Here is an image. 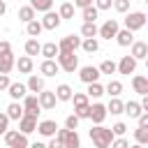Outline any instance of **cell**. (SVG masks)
Here are the masks:
<instances>
[{
  "instance_id": "6da1fadb",
  "label": "cell",
  "mask_w": 148,
  "mask_h": 148,
  "mask_svg": "<svg viewBox=\"0 0 148 148\" xmlns=\"http://www.w3.org/2000/svg\"><path fill=\"white\" fill-rule=\"evenodd\" d=\"M90 139H92L95 148H109L111 141H113V134H111V130L104 127V125H92V127H90Z\"/></svg>"
},
{
  "instance_id": "7a4b0ae2",
  "label": "cell",
  "mask_w": 148,
  "mask_h": 148,
  "mask_svg": "<svg viewBox=\"0 0 148 148\" xmlns=\"http://www.w3.org/2000/svg\"><path fill=\"white\" fill-rule=\"evenodd\" d=\"M69 102H74V116H76L79 120L88 118V106H90V99H88V95H86V92H74Z\"/></svg>"
},
{
  "instance_id": "3957f363",
  "label": "cell",
  "mask_w": 148,
  "mask_h": 148,
  "mask_svg": "<svg viewBox=\"0 0 148 148\" xmlns=\"http://www.w3.org/2000/svg\"><path fill=\"white\" fill-rule=\"evenodd\" d=\"M146 21H148L146 12H127V16H125V30L136 32V30H141L146 25Z\"/></svg>"
},
{
  "instance_id": "277c9868",
  "label": "cell",
  "mask_w": 148,
  "mask_h": 148,
  "mask_svg": "<svg viewBox=\"0 0 148 148\" xmlns=\"http://www.w3.org/2000/svg\"><path fill=\"white\" fill-rule=\"evenodd\" d=\"M56 62H58V67L62 69V72H74V69H79V56L76 53H58L56 56Z\"/></svg>"
},
{
  "instance_id": "5b68a950",
  "label": "cell",
  "mask_w": 148,
  "mask_h": 148,
  "mask_svg": "<svg viewBox=\"0 0 148 148\" xmlns=\"http://www.w3.org/2000/svg\"><path fill=\"white\" fill-rule=\"evenodd\" d=\"M5 143H7L9 148H28V146H30L28 136L21 134L18 130H7V132H5Z\"/></svg>"
},
{
  "instance_id": "8992f818",
  "label": "cell",
  "mask_w": 148,
  "mask_h": 148,
  "mask_svg": "<svg viewBox=\"0 0 148 148\" xmlns=\"http://www.w3.org/2000/svg\"><path fill=\"white\" fill-rule=\"evenodd\" d=\"M21 106H23V116H32V118H39L42 109H39V102H37V95H25L21 99Z\"/></svg>"
},
{
  "instance_id": "52a82bcc",
  "label": "cell",
  "mask_w": 148,
  "mask_h": 148,
  "mask_svg": "<svg viewBox=\"0 0 148 148\" xmlns=\"http://www.w3.org/2000/svg\"><path fill=\"white\" fill-rule=\"evenodd\" d=\"M76 49H81V37H76V35H65L58 42V51H62V53H76Z\"/></svg>"
},
{
  "instance_id": "ba28073f",
  "label": "cell",
  "mask_w": 148,
  "mask_h": 148,
  "mask_svg": "<svg viewBox=\"0 0 148 148\" xmlns=\"http://www.w3.org/2000/svg\"><path fill=\"white\" fill-rule=\"evenodd\" d=\"M118 30H120L118 21H116V18H106V21H104V23L97 28V35H99L102 39H113Z\"/></svg>"
},
{
  "instance_id": "9c48e42d",
  "label": "cell",
  "mask_w": 148,
  "mask_h": 148,
  "mask_svg": "<svg viewBox=\"0 0 148 148\" xmlns=\"http://www.w3.org/2000/svg\"><path fill=\"white\" fill-rule=\"evenodd\" d=\"M106 116H109V113H106V106H104V104L95 102V104H90V106H88V118L92 120V125H102Z\"/></svg>"
},
{
  "instance_id": "30bf717a",
  "label": "cell",
  "mask_w": 148,
  "mask_h": 148,
  "mask_svg": "<svg viewBox=\"0 0 148 148\" xmlns=\"http://www.w3.org/2000/svg\"><path fill=\"white\" fill-rule=\"evenodd\" d=\"M99 76H102V74H99V69H97V67H92V65H86V67H81V69H79V79H81L86 86H88V83H97V81H99Z\"/></svg>"
},
{
  "instance_id": "8fae6325",
  "label": "cell",
  "mask_w": 148,
  "mask_h": 148,
  "mask_svg": "<svg viewBox=\"0 0 148 148\" xmlns=\"http://www.w3.org/2000/svg\"><path fill=\"white\" fill-rule=\"evenodd\" d=\"M37 102H39V109H44V111H51V109H56V95H53V90H42L39 95H37Z\"/></svg>"
},
{
  "instance_id": "7c38bea8",
  "label": "cell",
  "mask_w": 148,
  "mask_h": 148,
  "mask_svg": "<svg viewBox=\"0 0 148 148\" xmlns=\"http://www.w3.org/2000/svg\"><path fill=\"white\" fill-rule=\"evenodd\" d=\"M116 72L118 74H134L136 72V60L132 56H123L120 62H116Z\"/></svg>"
},
{
  "instance_id": "4fadbf2b",
  "label": "cell",
  "mask_w": 148,
  "mask_h": 148,
  "mask_svg": "<svg viewBox=\"0 0 148 148\" xmlns=\"http://www.w3.org/2000/svg\"><path fill=\"white\" fill-rule=\"evenodd\" d=\"M7 92H9L12 102H21V99L28 95V88H25V83H21V81H12L9 88H7Z\"/></svg>"
},
{
  "instance_id": "5bb4252c",
  "label": "cell",
  "mask_w": 148,
  "mask_h": 148,
  "mask_svg": "<svg viewBox=\"0 0 148 148\" xmlns=\"http://www.w3.org/2000/svg\"><path fill=\"white\" fill-rule=\"evenodd\" d=\"M39 23H42V28H44V30H56L62 21H60L58 12H53V9H51V12H46V14L39 18Z\"/></svg>"
},
{
  "instance_id": "9a60e30c",
  "label": "cell",
  "mask_w": 148,
  "mask_h": 148,
  "mask_svg": "<svg viewBox=\"0 0 148 148\" xmlns=\"http://www.w3.org/2000/svg\"><path fill=\"white\" fill-rule=\"evenodd\" d=\"M37 132L42 134V136H56V132H58V123L56 120H37Z\"/></svg>"
},
{
  "instance_id": "2e32d148",
  "label": "cell",
  "mask_w": 148,
  "mask_h": 148,
  "mask_svg": "<svg viewBox=\"0 0 148 148\" xmlns=\"http://www.w3.org/2000/svg\"><path fill=\"white\" fill-rule=\"evenodd\" d=\"M18 132L21 134H32V132H37V118H32V116H23L21 120H18Z\"/></svg>"
},
{
  "instance_id": "e0dca14e",
  "label": "cell",
  "mask_w": 148,
  "mask_h": 148,
  "mask_svg": "<svg viewBox=\"0 0 148 148\" xmlns=\"http://www.w3.org/2000/svg\"><path fill=\"white\" fill-rule=\"evenodd\" d=\"M25 88H28V92H30V95H39V92L44 90V76H37V74H30V79H28V83H25Z\"/></svg>"
},
{
  "instance_id": "ac0fdd59",
  "label": "cell",
  "mask_w": 148,
  "mask_h": 148,
  "mask_svg": "<svg viewBox=\"0 0 148 148\" xmlns=\"http://www.w3.org/2000/svg\"><path fill=\"white\" fill-rule=\"evenodd\" d=\"M132 88H134V92H139L141 97L148 95V76H143V74H134V76H132Z\"/></svg>"
},
{
  "instance_id": "d6986e66",
  "label": "cell",
  "mask_w": 148,
  "mask_h": 148,
  "mask_svg": "<svg viewBox=\"0 0 148 148\" xmlns=\"http://www.w3.org/2000/svg\"><path fill=\"white\" fill-rule=\"evenodd\" d=\"M130 56H132L136 62H139V60H143V58L148 56V44H146V42H136V39H134V42H132V51H130Z\"/></svg>"
},
{
  "instance_id": "ffe728a7",
  "label": "cell",
  "mask_w": 148,
  "mask_h": 148,
  "mask_svg": "<svg viewBox=\"0 0 148 148\" xmlns=\"http://www.w3.org/2000/svg\"><path fill=\"white\" fill-rule=\"evenodd\" d=\"M58 72H60V67H58L56 60H42V65H39V74L42 76H56Z\"/></svg>"
},
{
  "instance_id": "44dd1931",
  "label": "cell",
  "mask_w": 148,
  "mask_h": 148,
  "mask_svg": "<svg viewBox=\"0 0 148 148\" xmlns=\"http://www.w3.org/2000/svg\"><path fill=\"white\" fill-rule=\"evenodd\" d=\"M53 95H56V99H58V102H69V99H72V95H74V90H72V86L60 83V86L53 90Z\"/></svg>"
},
{
  "instance_id": "7402d4cb",
  "label": "cell",
  "mask_w": 148,
  "mask_h": 148,
  "mask_svg": "<svg viewBox=\"0 0 148 148\" xmlns=\"http://www.w3.org/2000/svg\"><path fill=\"white\" fill-rule=\"evenodd\" d=\"M39 53L44 56V60H56V56H58L60 51H58V44H56V42H46V44H42Z\"/></svg>"
},
{
  "instance_id": "603a6c76",
  "label": "cell",
  "mask_w": 148,
  "mask_h": 148,
  "mask_svg": "<svg viewBox=\"0 0 148 148\" xmlns=\"http://www.w3.org/2000/svg\"><path fill=\"white\" fill-rule=\"evenodd\" d=\"M14 67H16L21 74H30V72H32V67H35V62H32V58H28V56H21V58L14 62Z\"/></svg>"
},
{
  "instance_id": "cb8c5ba5",
  "label": "cell",
  "mask_w": 148,
  "mask_h": 148,
  "mask_svg": "<svg viewBox=\"0 0 148 148\" xmlns=\"http://www.w3.org/2000/svg\"><path fill=\"white\" fill-rule=\"evenodd\" d=\"M104 106H106V113H111V116H120V113H123L125 102H123L120 97H111V99H109V104H104Z\"/></svg>"
},
{
  "instance_id": "d4e9b609",
  "label": "cell",
  "mask_w": 148,
  "mask_h": 148,
  "mask_svg": "<svg viewBox=\"0 0 148 148\" xmlns=\"http://www.w3.org/2000/svg\"><path fill=\"white\" fill-rule=\"evenodd\" d=\"M5 116H7L9 120H21V118H23V106H21V102H12V104L7 106V111H5Z\"/></svg>"
},
{
  "instance_id": "484cf974",
  "label": "cell",
  "mask_w": 148,
  "mask_h": 148,
  "mask_svg": "<svg viewBox=\"0 0 148 148\" xmlns=\"http://www.w3.org/2000/svg\"><path fill=\"white\" fill-rule=\"evenodd\" d=\"M62 148H81V139L76 130H67V136L62 139Z\"/></svg>"
},
{
  "instance_id": "4316f807",
  "label": "cell",
  "mask_w": 148,
  "mask_h": 148,
  "mask_svg": "<svg viewBox=\"0 0 148 148\" xmlns=\"http://www.w3.org/2000/svg\"><path fill=\"white\" fill-rule=\"evenodd\" d=\"M113 39H116L120 46H132V42H134V32H130V30H125V28H123V30H118V32H116V37H113Z\"/></svg>"
},
{
  "instance_id": "83f0119b",
  "label": "cell",
  "mask_w": 148,
  "mask_h": 148,
  "mask_svg": "<svg viewBox=\"0 0 148 148\" xmlns=\"http://www.w3.org/2000/svg\"><path fill=\"white\" fill-rule=\"evenodd\" d=\"M37 12L30 7V5H23V7H18V21H23V23H30V21H35L37 16H35Z\"/></svg>"
},
{
  "instance_id": "f1b7e54d",
  "label": "cell",
  "mask_w": 148,
  "mask_h": 148,
  "mask_svg": "<svg viewBox=\"0 0 148 148\" xmlns=\"http://www.w3.org/2000/svg\"><path fill=\"white\" fill-rule=\"evenodd\" d=\"M81 18H83V23H95V21L99 18V12L95 9V5L83 7V9H81Z\"/></svg>"
},
{
  "instance_id": "f546056e",
  "label": "cell",
  "mask_w": 148,
  "mask_h": 148,
  "mask_svg": "<svg viewBox=\"0 0 148 148\" xmlns=\"http://www.w3.org/2000/svg\"><path fill=\"white\" fill-rule=\"evenodd\" d=\"M104 92H106L109 97H120V92H123V83H120L118 79H111V81L106 83Z\"/></svg>"
},
{
  "instance_id": "4dcf8cb0",
  "label": "cell",
  "mask_w": 148,
  "mask_h": 148,
  "mask_svg": "<svg viewBox=\"0 0 148 148\" xmlns=\"http://www.w3.org/2000/svg\"><path fill=\"white\" fill-rule=\"evenodd\" d=\"M123 113H127L130 118H139L143 111H141V106H139V102H134V99H130V102H125V106H123Z\"/></svg>"
},
{
  "instance_id": "1f68e13d",
  "label": "cell",
  "mask_w": 148,
  "mask_h": 148,
  "mask_svg": "<svg viewBox=\"0 0 148 148\" xmlns=\"http://www.w3.org/2000/svg\"><path fill=\"white\" fill-rule=\"evenodd\" d=\"M30 7H32L35 12L46 14V12H51V9H53V0H30Z\"/></svg>"
},
{
  "instance_id": "d6a6232c",
  "label": "cell",
  "mask_w": 148,
  "mask_h": 148,
  "mask_svg": "<svg viewBox=\"0 0 148 148\" xmlns=\"http://www.w3.org/2000/svg\"><path fill=\"white\" fill-rule=\"evenodd\" d=\"M58 16H60V21H69V18H74V5H72V2H62L60 9H58Z\"/></svg>"
},
{
  "instance_id": "836d02e7",
  "label": "cell",
  "mask_w": 148,
  "mask_h": 148,
  "mask_svg": "<svg viewBox=\"0 0 148 148\" xmlns=\"http://www.w3.org/2000/svg\"><path fill=\"white\" fill-rule=\"evenodd\" d=\"M86 95H88V99H97V97H102V95H104V86H102L99 81H97V83H88Z\"/></svg>"
},
{
  "instance_id": "e575fe53",
  "label": "cell",
  "mask_w": 148,
  "mask_h": 148,
  "mask_svg": "<svg viewBox=\"0 0 148 148\" xmlns=\"http://www.w3.org/2000/svg\"><path fill=\"white\" fill-rule=\"evenodd\" d=\"M14 62H16V58H14V53H9V56H5V58H0V74H9V72L14 69Z\"/></svg>"
},
{
  "instance_id": "d590c367",
  "label": "cell",
  "mask_w": 148,
  "mask_h": 148,
  "mask_svg": "<svg viewBox=\"0 0 148 148\" xmlns=\"http://www.w3.org/2000/svg\"><path fill=\"white\" fill-rule=\"evenodd\" d=\"M81 49H83L86 53H97V51H99V42H97V37L81 39Z\"/></svg>"
},
{
  "instance_id": "8d00e7d4",
  "label": "cell",
  "mask_w": 148,
  "mask_h": 148,
  "mask_svg": "<svg viewBox=\"0 0 148 148\" xmlns=\"http://www.w3.org/2000/svg\"><path fill=\"white\" fill-rule=\"evenodd\" d=\"M23 49H25V56H28V58H32V56H37V53H39L42 44H39L35 37H30V39L25 42V46H23Z\"/></svg>"
},
{
  "instance_id": "74e56055",
  "label": "cell",
  "mask_w": 148,
  "mask_h": 148,
  "mask_svg": "<svg viewBox=\"0 0 148 148\" xmlns=\"http://www.w3.org/2000/svg\"><path fill=\"white\" fill-rule=\"evenodd\" d=\"M42 30H44V28H42V23H39L37 18H35V21H30V23H25V32H28L30 37H35V39L42 35Z\"/></svg>"
},
{
  "instance_id": "f35d334b",
  "label": "cell",
  "mask_w": 148,
  "mask_h": 148,
  "mask_svg": "<svg viewBox=\"0 0 148 148\" xmlns=\"http://www.w3.org/2000/svg\"><path fill=\"white\" fill-rule=\"evenodd\" d=\"M90 37H97V25L95 23H83L81 25V39H90Z\"/></svg>"
},
{
  "instance_id": "ab89813d",
  "label": "cell",
  "mask_w": 148,
  "mask_h": 148,
  "mask_svg": "<svg viewBox=\"0 0 148 148\" xmlns=\"http://www.w3.org/2000/svg\"><path fill=\"white\" fill-rule=\"evenodd\" d=\"M97 69H99V74H109L111 76V74H116V62L111 58H106V60H102V65Z\"/></svg>"
},
{
  "instance_id": "60d3db41",
  "label": "cell",
  "mask_w": 148,
  "mask_h": 148,
  "mask_svg": "<svg viewBox=\"0 0 148 148\" xmlns=\"http://www.w3.org/2000/svg\"><path fill=\"white\" fill-rule=\"evenodd\" d=\"M134 141L139 146H146L148 143V127H136L134 130Z\"/></svg>"
},
{
  "instance_id": "b9f144b4",
  "label": "cell",
  "mask_w": 148,
  "mask_h": 148,
  "mask_svg": "<svg viewBox=\"0 0 148 148\" xmlns=\"http://www.w3.org/2000/svg\"><path fill=\"white\" fill-rule=\"evenodd\" d=\"M130 2H132V0H113L111 7H113L116 12H120V14H127V12H130Z\"/></svg>"
},
{
  "instance_id": "7bdbcfd3",
  "label": "cell",
  "mask_w": 148,
  "mask_h": 148,
  "mask_svg": "<svg viewBox=\"0 0 148 148\" xmlns=\"http://www.w3.org/2000/svg\"><path fill=\"white\" fill-rule=\"evenodd\" d=\"M109 130H111V134H113V136H125L127 125H125V123H116V125H113V127H109Z\"/></svg>"
},
{
  "instance_id": "ee69618b",
  "label": "cell",
  "mask_w": 148,
  "mask_h": 148,
  "mask_svg": "<svg viewBox=\"0 0 148 148\" xmlns=\"http://www.w3.org/2000/svg\"><path fill=\"white\" fill-rule=\"evenodd\" d=\"M109 148H130V141L125 136H113V141H111Z\"/></svg>"
},
{
  "instance_id": "f6af8a7d",
  "label": "cell",
  "mask_w": 148,
  "mask_h": 148,
  "mask_svg": "<svg viewBox=\"0 0 148 148\" xmlns=\"http://www.w3.org/2000/svg\"><path fill=\"white\" fill-rule=\"evenodd\" d=\"M79 127V118L74 116V113H69L67 118H65V130H76Z\"/></svg>"
},
{
  "instance_id": "bcb514c9",
  "label": "cell",
  "mask_w": 148,
  "mask_h": 148,
  "mask_svg": "<svg viewBox=\"0 0 148 148\" xmlns=\"http://www.w3.org/2000/svg\"><path fill=\"white\" fill-rule=\"evenodd\" d=\"M95 2V9L97 12H106V9H111V5H113V0H92Z\"/></svg>"
},
{
  "instance_id": "7dc6e473",
  "label": "cell",
  "mask_w": 148,
  "mask_h": 148,
  "mask_svg": "<svg viewBox=\"0 0 148 148\" xmlns=\"http://www.w3.org/2000/svg\"><path fill=\"white\" fill-rule=\"evenodd\" d=\"M9 53H12V44L2 39V42H0V58H5V56H9Z\"/></svg>"
},
{
  "instance_id": "c3c4849f",
  "label": "cell",
  "mask_w": 148,
  "mask_h": 148,
  "mask_svg": "<svg viewBox=\"0 0 148 148\" xmlns=\"http://www.w3.org/2000/svg\"><path fill=\"white\" fill-rule=\"evenodd\" d=\"M7 130H9V118L5 113H0V134H5Z\"/></svg>"
},
{
  "instance_id": "681fc988",
  "label": "cell",
  "mask_w": 148,
  "mask_h": 148,
  "mask_svg": "<svg viewBox=\"0 0 148 148\" xmlns=\"http://www.w3.org/2000/svg\"><path fill=\"white\" fill-rule=\"evenodd\" d=\"M9 83H12V81H9V74H0V92H2V90H7V88H9Z\"/></svg>"
},
{
  "instance_id": "f907efd6",
  "label": "cell",
  "mask_w": 148,
  "mask_h": 148,
  "mask_svg": "<svg viewBox=\"0 0 148 148\" xmlns=\"http://www.w3.org/2000/svg\"><path fill=\"white\" fill-rule=\"evenodd\" d=\"M136 120H139V127H148V113H146V111H143Z\"/></svg>"
},
{
  "instance_id": "816d5d0a",
  "label": "cell",
  "mask_w": 148,
  "mask_h": 148,
  "mask_svg": "<svg viewBox=\"0 0 148 148\" xmlns=\"http://www.w3.org/2000/svg\"><path fill=\"white\" fill-rule=\"evenodd\" d=\"M90 5H92V0H74V7H79V9L90 7Z\"/></svg>"
},
{
  "instance_id": "f5cc1de1",
  "label": "cell",
  "mask_w": 148,
  "mask_h": 148,
  "mask_svg": "<svg viewBox=\"0 0 148 148\" xmlns=\"http://www.w3.org/2000/svg\"><path fill=\"white\" fill-rule=\"evenodd\" d=\"M46 148H62V143H60L58 139H53V136H51V141L46 143Z\"/></svg>"
},
{
  "instance_id": "db71d44e",
  "label": "cell",
  "mask_w": 148,
  "mask_h": 148,
  "mask_svg": "<svg viewBox=\"0 0 148 148\" xmlns=\"http://www.w3.org/2000/svg\"><path fill=\"white\" fill-rule=\"evenodd\" d=\"M28 148H46V143H42V141H35V143H30Z\"/></svg>"
},
{
  "instance_id": "11a10c76",
  "label": "cell",
  "mask_w": 148,
  "mask_h": 148,
  "mask_svg": "<svg viewBox=\"0 0 148 148\" xmlns=\"http://www.w3.org/2000/svg\"><path fill=\"white\" fill-rule=\"evenodd\" d=\"M5 12H7V2H5V0H0V16H2Z\"/></svg>"
},
{
  "instance_id": "9f6ffc18",
  "label": "cell",
  "mask_w": 148,
  "mask_h": 148,
  "mask_svg": "<svg viewBox=\"0 0 148 148\" xmlns=\"http://www.w3.org/2000/svg\"><path fill=\"white\" fill-rule=\"evenodd\" d=\"M130 148H143V146H139V143H132V146H130Z\"/></svg>"
},
{
  "instance_id": "6f0895ef",
  "label": "cell",
  "mask_w": 148,
  "mask_h": 148,
  "mask_svg": "<svg viewBox=\"0 0 148 148\" xmlns=\"http://www.w3.org/2000/svg\"><path fill=\"white\" fill-rule=\"evenodd\" d=\"M139 2H146V0H139Z\"/></svg>"
}]
</instances>
